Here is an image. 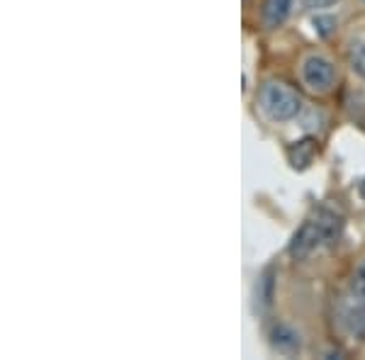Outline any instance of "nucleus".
Masks as SVG:
<instances>
[{"label": "nucleus", "mask_w": 365, "mask_h": 360, "mask_svg": "<svg viewBox=\"0 0 365 360\" xmlns=\"http://www.w3.org/2000/svg\"><path fill=\"white\" fill-rule=\"evenodd\" d=\"M341 229H344V220L336 215L334 210H317L314 217H309L307 222L299 227V232L295 234L290 244V256L292 258H307L317 249L329 244H336Z\"/></svg>", "instance_id": "1"}, {"label": "nucleus", "mask_w": 365, "mask_h": 360, "mask_svg": "<svg viewBox=\"0 0 365 360\" xmlns=\"http://www.w3.org/2000/svg\"><path fill=\"white\" fill-rule=\"evenodd\" d=\"M258 110L275 125H285L302 112V98L295 88L270 78L258 88Z\"/></svg>", "instance_id": "2"}, {"label": "nucleus", "mask_w": 365, "mask_h": 360, "mask_svg": "<svg viewBox=\"0 0 365 360\" xmlns=\"http://www.w3.org/2000/svg\"><path fill=\"white\" fill-rule=\"evenodd\" d=\"M299 81L314 96H329L339 86V68L329 56L312 51L299 61Z\"/></svg>", "instance_id": "3"}, {"label": "nucleus", "mask_w": 365, "mask_h": 360, "mask_svg": "<svg viewBox=\"0 0 365 360\" xmlns=\"http://www.w3.org/2000/svg\"><path fill=\"white\" fill-rule=\"evenodd\" d=\"M341 324L356 339L365 336V299H358L351 294V299L341 309Z\"/></svg>", "instance_id": "4"}, {"label": "nucleus", "mask_w": 365, "mask_h": 360, "mask_svg": "<svg viewBox=\"0 0 365 360\" xmlns=\"http://www.w3.org/2000/svg\"><path fill=\"white\" fill-rule=\"evenodd\" d=\"M270 344L282 356H295V353L302 351V341H299V334L287 324H275L273 331H270Z\"/></svg>", "instance_id": "5"}, {"label": "nucleus", "mask_w": 365, "mask_h": 360, "mask_svg": "<svg viewBox=\"0 0 365 360\" xmlns=\"http://www.w3.org/2000/svg\"><path fill=\"white\" fill-rule=\"evenodd\" d=\"M292 3H295V0H263V5H261L263 27L266 29L282 27V22H285L292 13Z\"/></svg>", "instance_id": "6"}, {"label": "nucleus", "mask_w": 365, "mask_h": 360, "mask_svg": "<svg viewBox=\"0 0 365 360\" xmlns=\"http://www.w3.org/2000/svg\"><path fill=\"white\" fill-rule=\"evenodd\" d=\"M346 58H349V68L353 71V76L361 78L365 83V39L353 42L349 46V54H346Z\"/></svg>", "instance_id": "7"}, {"label": "nucleus", "mask_w": 365, "mask_h": 360, "mask_svg": "<svg viewBox=\"0 0 365 360\" xmlns=\"http://www.w3.org/2000/svg\"><path fill=\"white\" fill-rule=\"evenodd\" d=\"M349 292L353 297L365 299V258L353 268V273L349 277Z\"/></svg>", "instance_id": "8"}, {"label": "nucleus", "mask_w": 365, "mask_h": 360, "mask_svg": "<svg viewBox=\"0 0 365 360\" xmlns=\"http://www.w3.org/2000/svg\"><path fill=\"white\" fill-rule=\"evenodd\" d=\"M339 0H302V5L307 10H317V13H322V10H329V8H334Z\"/></svg>", "instance_id": "9"}, {"label": "nucleus", "mask_w": 365, "mask_h": 360, "mask_svg": "<svg viewBox=\"0 0 365 360\" xmlns=\"http://www.w3.org/2000/svg\"><path fill=\"white\" fill-rule=\"evenodd\" d=\"M331 17H317L314 20V27H317V32H322V34H331L334 32V27H327V25H331Z\"/></svg>", "instance_id": "10"}, {"label": "nucleus", "mask_w": 365, "mask_h": 360, "mask_svg": "<svg viewBox=\"0 0 365 360\" xmlns=\"http://www.w3.org/2000/svg\"><path fill=\"white\" fill-rule=\"evenodd\" d=\"M358 195H361V200L365 202V180L361 182V185H358Z\"/></svg>", "instance_id": "11"}, {"label": "nucleus", "mask_w": 365, "mask_h": 360, "mask_svg": "<svg viewBox=\"0 0 365 360\" xmlns=\"http://www.w3.org/2000/svg\"><path fill=\"white\" fill-rule=\"evenodd\" d=\"M361 3H363V5H365V0H361Z\"/></svg>", "instance_id": "12"}]
</instances>
